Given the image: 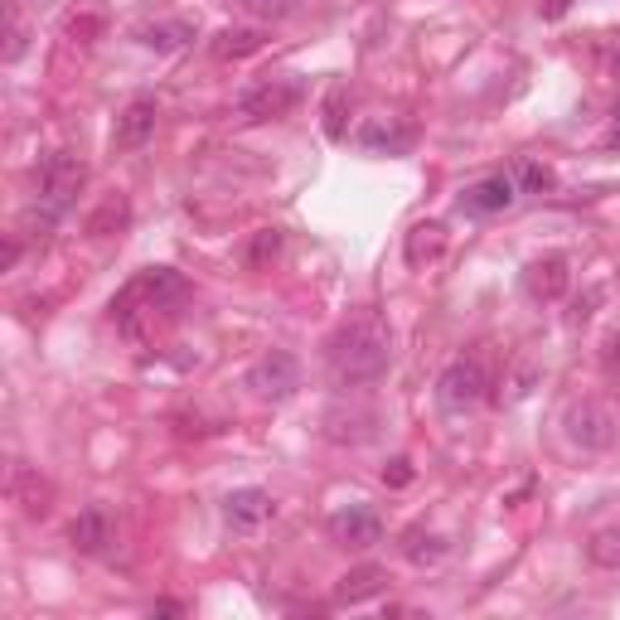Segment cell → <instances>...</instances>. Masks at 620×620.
<instances>
[{"label": "cell", "instance_id": "obj_1", "mask_svg": "<svg viewBox=\"0 0 620 620\" xmlns=\"http://www.w3.org/2000/svg\"><path fill=\"white\" fill-rule=\"evenodd\" d=\"M325 363H330L335 383L363 388L388 373V363H393V335H388V325L379 315H355V320H345L330 335Z\"/></svg>", "mask_w": 620, "mask_h": 620}, {"label": "cell", "instance_id": "obj_18", "mask_svg": "<svg viewBox=\"0 0 620 620\" xmlns=\"http://www.w3.org/2000/svg\"><path fill=\"white\" fill-rule=\"evenodd\" d=\"M407 267H427V262H436L446 252V228L442 224H417L407 233Z\"/></svg>", "mask_w": 620, "mask_h": 620}, {"label": "cell", "instance_id": "obj_5", "mask_svg": "<svg viewBox=\"0 0 620 620\" xmlns=\"http://www.w3.org/2000/svg\"><path fill=\"white\" fill-rule=\"evenodd\" d=\"M485 398V369L476 359H456L442 369V379H436V403L442 412H470Z\"/></svg>", "mask_w": 620, "mask_h": 620}, {"label": "cell", "instance_id": "obj_30", "mask_svg": "<svg viewBox=\"0 0 620 620\" xmlns=\"http://www.w3.org/2000/svg\"><path fill=\"white\" fill-rule=\"evenodd\" d=\"M15 262H20V242L10 238V242H6V252H0V272H10Z\"/></svg>", "mask_w": 620, "mask_h": 620}, {"label": "cell", "instance_id": "obj_25", "mask_svg": "<svg viewBox=\"0 0 620 620\" xmlns=\"http://www.w3.org/2000/svg\"><path fill=\"white\" fill-rule=\"evenodd\" d=\"M339 112H345V93H330V102H325V131H330V137L339 141V137H345V117H339Z\"/></svg>", "mask_w": 620, "mask_h": 620}, {"label": "cell", "instance_id": "obj_6", "mask_svg": "<svg viewBox=\"0 0 620 620\" xmlns=\"http://www.w3.org/2000/svg\"><path fill=\"white\" fill-rule=\"evenodd\" d=\"M296 102H301V83L267 78V83H258V88H248L238 97V112L248 121H276V117H286Z\"/></svg>", "mask_w": 620, "mask_h": 620}, {"label": "cell", "instance_id": "obj_17", "mask_svg": "<svg viewBox=\"0 0 620 620\" xmlns=\"http://www.w3.org/2000/svg\"><path fill=\"white\" fill-rule=\"evenodd\" d=\"M131 224V204L121 199V194H107L102 204L88 214V224H83V233L88 238H112V233H121V228Z\"/></svg>", "mask_w": 620, "mask_h": 620}, {"label": "cell", "instance_id": "obj_3", "mask_svg": "<svg viewBox=\"0 0 620 620\" xmlns=\"http://www.w3.org/2000/svg\"><path fill=\"white\" fill-rule=\"evenodd\" d=\"M563 432L573 446H581V452H606V446L616 442V417L606 403H597V398H581V403H573L563 412Z\"/></svg>", "mask_w": 620, "mask_h": 620}, {"label": "cell", "instance_id": "obj_26", "mask_svg": "<svg viewBox=\"0 0 620 620\" xmlns=\"http://www.w3.org/2000/svg\"><path fill=\"white\" fill-rule=\"evenodd\" d=\"M383 485H393V490H403V485H412V460L407 456H393L383 466Z\"/></svg>", "mask_w": 620, "mask_h": 620}, {"label": "cell", "instance_id": "obj_19", "mask_svg": "<svg viewBox=\"0 0 620 620\" xmlns=\"http://www.w3.org/2000/svg\"><path fill=\"white\" fill-rule=\"evenodd\" d=\"M403 557L417 567H436L446 557V539L442 533H427V529H407L403 533Z\"/></svg>", "mask_w": 620, "mask_h": 620}, {"label": "cell", "instance_id": "obj_27", "mask_svg": "<svg viewBox=\"0 0 620 620\" xmlns=\"http://www.w3.org/2000/svg\"><path fill=\"white\" fill-rule=\"evenodd\" d=\"M97 30H102V20H97V15H73V20H68V34H73L78 44H93Z\"/></svg>", "mask_w": 620, "mask_h": 620}, {"label": "cell", "instance_id": "obj_16", "mask_svg": "<svg viewBox=\"0 0 620 620\" xmlns=\"http://www.w3.org/2000/svg\"><path fill=\"white\" fill-rule=\"evenodd\" d=\"M10 494H15V504L30 519H44L48 509H54V490H48V485L34 476V470H24V466L15 470V480H10Z\"/></svg>", "mask_w": 620, "mask_h": 620}, {"label": "cell", "instance_id": "obj_20", "mask_svg": "<svg viewBox=\"0 0 620 620\" xmlns=\"http://www.w3.org/2000/svg\"><path fill=\"white\" fill-rule=\"evenodd\" d=\"M587 563L601 573H620V529H597L587 539Z\"/></svg>", "mask_w": 620, "mask_h": 620}, {"label": "cell", "instance_id": "obj_13", "mask_svg": "<svg viewBox=\"0 0 620 620\" xmlns=\"http://www.w3.org/2000/svg\"><path fill=\"white\" fill-rule=\"evenodd\" d=\"M359 145L363 151H373V155H398V151H407L412 145V131L398 127V121H388V117H373V121H363L359 127Z\"/></svg>", "mask_w": 620, "mask_h": 620}, {"label": "cell", "instance_id": "obj_2", "mask_svg": "<svg viewBox=\"0 0 620 620\" xmlns=\"http://www.w3.org/2000/svg\"><path fill=\"white\" fill-rule=\"evenodd\" d=\"M83 185H88V165L78 161V155H68V151H58V155H48V161L40 165V224H58L68 209H73V199L83 194Z\"/></svg>", "mask_w": 620, "mask_h": 620}, {"label": "cell", "instance_id": "obj_28", "mask_svg": "<svg viewBox=\"0 0 620 620\" xmlns=\"http://www.w3.org/2000/svg\"><path fill=\"white\" fill-rule=\"evenodd\" d=\"M24 54V24L10 15V44H6V64H15V58Z\"/></svg>", "mask_w": 620, "mask_h": 620}, {"label": "cell", "instance_id": "obj_4", "mask_svg": "<svg viewBox=\"0 0 620 620\" xmlns=\"http://www.w3.org/2000/svg\"><path fill=\"white\" fill-rule=\"evenodd\" d=\"M248 388L262 398V403H286L301 388V359L286 355V349H267V355L248 369Z\"/></svg>", "mask_w": 620, "mask_h": 620}, {"label": "cell", "instance_id": "obj_31", "mask_svg": "<svg viewBox=\"0 0 620 620\" xmlns=\"http://www.w3.org/2000/svg\"><path fill=\"white\" fill-rule=\"evenodd\" d=\"M180 611H185L180 601H155V606H151V616H180Z\"/></svg>", "mask_w": 620, "mask_h": 620}, {"label": "cell", "instance_id": "obj_23", "mask_svg": "<svg viewBox=\"0 0 620 620\" xmlns=\"http://www.w3.org/2000/svg\"><path fill=\"white\" fill-rule=\"evenodd\" d=\"M519 185L529 194H553L557 189V175L543 161H519Z\"/></svg>", "mask_w": 620, "mask_h": 620}, {"label": "cell", "instance_id": "obj_21", "mask_svg": "<svg viewBox=\"0 0 620 620\" xmlns=\"http://www.w3.org/2000/svg\"><path fill=\"white\" fill-rule=\"evenodd\" d=\"M258 48H262L258 30H224L214 40V58H224V64H228V58H252Z\"/></svg>", "mask_w": 620, "mask_h": 620}, {"label": "cell", "instance_id": "obj_24", "mask_svg": "<svg viewBox=\"0 0 620 620\" xmlns=\"http://www.w3.org/2000/svg\"><path fill=\"white\" fill-rule=\"evenodd\" d=\"M248 15H258V20H282V15H291V6L296 0H238Z\"/></svg>", "mask_w": 620, "mask_h": 620}, {"label": "cell", "instance_id": "obj_9", "mask_svg": "<svg viewBox=\"0 0 620 620\" xmlns=\"http://www.w3.org/2000/svg\"><path fill=\"white\" fill-rule=\"evenodd\" d=\"M272 514H276V500L267 490H258V485H242V490H233L224 500V519L238 533H258L262 524H272Z\"/></svg>", "mask_w": 620, "mask_h": 620}, {"label": "cell", "instance_id": "obj_11", "mask_svg": "<svg viewBox=\"0 0 620 620\" xmlns=\"http://www.w3.org/2000/svg\"><path fill=\"white\" fill-rule=\"evenodd\" d=\"M567 282H573V272H567V258H557V252L533 258L529 272H524V291L533 301H557L567 291Z\"/></svg>", "mask_w": 620, "mask_h": 620}, {"label": "cell", "instance_id": "obj_15", "mask_svg": "<svg viewBox=\"0 0 620 620\" xmlns=\"http://www.w3.org/2000/svg\"><path fill=\"white\" fill-rule=\"evenodd\" d=\"M141 48H151V54H175V48H185L194 40V24L189 20H155L145 24V30H137Z\"/></svg>", "mask_w": 620, "mask_h": 620}, {"label": "cell", "instance_id": "obj_32", "mask_svg": "<svg viewBox=\"0 0 620 620\" xmlns=\"http://www.w3.org/2000/svg\"><path fill=\"white\" fill-rule=\"evenodd\" d=\"M611 145H616V151H620V117H616V127H611Z\"/></svg>", "mask_w": 620, "mask_h": 620}, {"label": "cell", "instance_id": "obj_12", "mask_svg": "<svg viewBox=\"0 0 620 620\" xmlns=\"http://www.w3.org/2000/svg\"><path fill=\"white\" fill-rule=\"evenodd\" d=\"M383 587H388V573H383V567L363 563V567H349V573L335 581V601H339V606H359V601L379 597Z\"/></svg>", "mask_w": 620, "mask_h": 620}, {"label": "cell", "instance_id": "obj_29", "mask_svg": "<svg viewBox=\"0 0 620 620\" xmlns=\"http://www.w3.org/2000/svg\"><path fill=\"white\" fill-rule=\"evenodd\" d=\"M567 6H573V0H543L539 10H543V20H563V15H567Z\"/></svg>", "mask_w": 620, "mask_h": 620}, {"label": "cell", "instance_id": "obj_22", "mask_svg": "<svg viewBox=\"0 0 620 620\" xmlns=\"http://www.w3.org/2000/svg\"><path fill=\"white\" fill-rule=\"evenodd\" d=\"M276 258H282V228H258L248 242V267L262 272V267H272Z\"/></svg>", "mask_w": 620, "mask_h": 620}, {"label": "cell", "instance_id": "obj_10", "mask_svg": "<svg viewBox=\"0 0 620 620\" xmlns=\"http://www.w3.org/2000/svg\"><path fill=\"white\" fill-rule=\"evenodd\" d=\"M514 199H519V189L509 175H485L470 189H460V209L466 214H504Z\"/></svg>", "mask_w": 620, "mask_h": 620}, {"label": "cell", "instance_id": "obj_33", "mask_svg": "<svg viewBox=\"0 0 620 620\" xmlns=\"http://www.w3.org/2000/svg\"><path fill=\"white\" fill-rule=\"evenodd\" d=\"M616 78H620V54H616Z\"/></svg>", "mask_w": 620, "mask_h": 620}, {"label": "cell", "instance_id": "obj_7", "mask_svg": "<svg viewBox=\"0 0 620 620\" xmlns=\"http://www.w3.org/2000/svg\"><path fill=\"white\" fill-rule=\"evenodd\" d=\"M330 539L345 548H373V543H383V519L369 504H345L330 514Z\"/></svg>", "mask_w": 620, "mask_h": 620}, {"label": "cell", "instance_id": "obj_8", "mask_svg": "<svg viewBox=\"0 0 620 620\" xmlns=\"http://www.w3.org/2000/svg\"><path fill=\"white\" fill-rule=\"evenodd\" d=\"M155 121H161L155 97H131V102L121 107V117H117L112 145H117V151H141V145L155 137Z\"/></svg>", "mask_w": 620, "mask_h": 620}, {"label": "cell", "instance_id": "obj_14", "mask_svg": "<svg viewBox=\"0 0 620 620\" xmlns=\"http://www.w3.org/2000/svg\"><path fill=\"white\" fill-rule=\"evenodd\" d=\"M68 543L78 553H102L107 543H112V519H107L102 509H83V514L73 519V529H68Z\"/></svg>", "mask_w": 620, "mask_h": 620}]
</instances>
